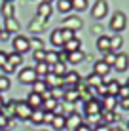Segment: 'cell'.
Returning a JSON list of instances; mask_svg holds the SVG:
<instances>
[{
	"instance_id": "46",
	"label": "cell",
	"mask_w": 129,
	"mask_h": 131,
	"mask_svg": "<svg viewBox=\"0 0 129 131\" xmlns=\"http://www.w3.org/2000/svg\"><path fill=\"white\" fill-rule=\"evenodd\" d=\"M118 105L123 108V110H129V97L127 99H118Z\"/></svg>"
},
{
	"instance_id": "13",
	"label": "cell",
	"mask_w": 129,
	"mask_h": 131,
	"mask_svg": "<svg viewBox=\"0 0 129 131\" xmlns=\"http://www.w3.org/2000/svg\"><path fill=\"white\" fill-rule=\"evenodd\" d=\"M63 25H65V29H70V30H74V32H76V30H80L82 29V19H80V17H66V19L63 21Z\"/></svg>"
},
{
	"instance_id": "47",
	"label": "cell",
	"mask_w": 129,
	"mask_h": 131,
	"mask_svg": "<svg viewBox=\"0 0 129 131\" xmlns=\"http://www.w3.org/2000/svg\"><path fill=\"white\" fill-rule=\"evenodd\" d=\"M6 63H8V53L0 49V69H2V67L6 65Z\"/></svg>"
},
{
	"instance_id": "12",
	"label": "cell",
	"mask_w": 129,
	"mask_h": 131,
	"mask_svg": "<svg viewBox=\"0 0 129 131\" xmlns=\"http://www.w3.org/2000/svg\"><path fill=\"white\" fill-rule=\"evenodd\" d=\"M44 82L48 84V88L50 89H55V88H63V78H59V76H55L53 72H50V74L44 78Z\"/></svg>"
},
{
	"instance_id": "18",
	"label": "cell",
	"mask_w": 129,
	"mask_h": 131,
	"mask_svg": "<svg viewBox=\"0 0 129 131\" xmlns=\"http://www.w3.org/2000/svg\"><path fill=\"white\" fill-rule=\"evenodd\" d=\"M63 49L66 53H70V51H78V49H82V42L74 36L72 40H68V42H65V46H63Z\"/></svg>"
},
{
	"instance_id": "23",
	"label": "cell",
	"mask_w": 129,
	"mask_h": 131,
	"mask_svg": "<svg viewBox=\"0 0 129 131\" xmlns=\"http://www.w3.org/2000/svg\"><path fill=\"white\" fill-rule=\"evenodd\" d=\"M80 99V93H78V89L76 88H72V89H65V93H63V101L66 103H76Z\"/></svg>"
},
{
	"instance_id": "2",
	"label": "cell",
	"mask_w": 129,
	"mask_h": 131,
	"mask_svg": "<svg viewBox=\"0 0 129 131\" xmlns=\"http://www.w3.org/2000/svg\"><path fill=\"white\" fill-rule=\"evenodd\" d=\"M11 46H13V51L15 53H27L30 49V40L27 38V36H23V34H15V38L11 40Z\"/></svg>"
},
{
	"instance_id": "37",
	"label": "cell",
	"mask_w": 129,
	"mask_h": 131,
	"mask_svg": "<svg viewBox=\"0 0 129 131\" xmlns=\"http://www.w3.org/2000/svg\"><path fill=\"white\" fill-rule=\"evenodd\" d=\"M10 88H11V80L8 78L6 74H4V76H0V93H2V91H6V89H10Z\"/></svg>"
},
{
	"instance_id": "8",
	"label": "cell",
	"mask_w": 129,
	"mask_h": 131,
	"mask_svg": "<svg viewBox=\"0 0 129 131\" xmlns=\"http://www.w3.org/2000/svg\"><path fill=\"white\" fill-rule=\"evenodd\" d=\"M80 124H84V122H82V116H80L78 112H72L70 116H65V129L74 131Z\"/></svg>"
},
{
	"instance_id": "36",
	"label": "cell",
	"mask_w": 129,
	"mask_h": 131,
	"mask_svg": "<svg viewBox=\"0 0 129 131\" xmlns=\"http://www.w3.org/2000/svg\"><path fill=\"white\" fill-rule=\"evenodd\" d=\"M57 10L61 13H68L72 10V4H70V0H57Z\"/></svg>"
},
{
	"instance_id": "49",
	"label": "cell",
	"mask_w": 129,
	"mask_h": 131,
	"mask_svg": "<svg viewBox=\"0 0 129 131\" xmlns=\"http://www.w3.org/2000/svg\"><path fill=\"white\" fill-rule=\"evenodd\" d=\"M74 131H93V127H91V125H87V124H80Z\"/></svg>"
},
{
	"instance_id": "43",
	"label": "cell",
	"mask_w": 129,
	"mask_h": 131,
	"mask_svg": "<svg viewBox=\"0 0 129 131\" xmlns=\"http://www.w3.org/2000/svg\"><path fill=\"white\" fill-rule=\"evenodd\" d=\"M129 97V88L125 84H122L120 85V91H118V99H127Z\"/></svg>"
},
{
	"instance_id": "6",
	"label": "cell",
	"mask_w": 129,
	"mask_h": 131,
	"mask_svg": "<svg viewBox=\"0 0 129 131\" xmlns=\"http://www.w3.org/2000/svg\"><path fill=\"white\" fill-rule=\"evenodd\" d=\"M36 80H38V76H36L32 67H25L23 70H19V82L21 84H34Z\"/></svg>"
},
{
	"instance_id": "34",
	"label": "cell",
	"mask_w": 129,
	"mask_h": 131,
	"mask_svg": "<svg viewBox=\"0 0 129 131\" xmlns=\"http://www.w3.org/2000/svg\"><path fill=\"white\" fill-rule=\"evenodd\" d=\"M29 122H32V124H44V110L42 108H36V110H32V114H30V120Z\"/></svg>"
},
{
	"instance_id": "35",
	"label": "cell",
	"mask_w": 129,
	"mask_h": 131,
	"mask_svg": "<svg viewBox=\"0 0 129 131\" xmlns=\"http://www.w3.org/2000/svg\"><path fill=\"white\" fill-rule=\"evenodd\" d=\"M8 63L13 65V67H19L21 63H23V55H21V53H15V51L8 53Z\"/></svg>"
},
{
	"instance_id": "28",
	"label": "cell",
	"mask_w": 129,
	"mask_h": 131,
	"mask_svg": "<svg viewBox=\"0 0 129 131\" xmlns=\"http://www.w3.org/2000/svg\"><path fill=\"white\" fill-rule=\"evenodd\" d=\"M51 127L55 131H63L65 129V116L63 114H55L51 120Z\"/></svg>"
},
{
	"instance_id": "44",
	"label": "cell",
	"mask_w": 129,
	"mask_h": 131,
	"mask_svg": "<svg viewBox=\"0 0 129 131\" xmlns=\"http://www.w3.org/2000/svg\"><path fill=\"white\" fill-rule=\"evenodd\" d=\"M95 91L97 93H99V95H108V91H106V84H101V85H97V88H95Z\"/></svg>"
},
{
	"instance_id": "20",
	"label": "cell",
	"mask_w": 129,
	"mask_h": 131,
	"mask_svg": "<svg viewBox=\"0 0 129 131\" xmlns=\"http://www.w3.org/2000/svg\"><path fill=\"white\" fill-rule=\"evenodd\" d=\"M50 42H51V46H53V48H63V46H65L63 36H61V29H57V30H53V32H51Z\"/></svg>"
},
{
	"instance_id": "42",
	"label": "cell",
	"mask_w": 129,
	"mask_h": 131,
	"mask_svg": "<svg viewBox=\"0 0 129 131\" xmlns=\"http://www.w3.org/2000/svg\"><path fill=\"white\" fill-rule=\"evenodd\" d=\"M30 40V48H34V51L36 49H44V42L40 38H29Z\"/></svg>"
},
{
	"instance_id": "7",
	"label": "cell",
	"mask_w": 129,
	"mask_h": 131,
	"mask_svg": "<svg viewBox=\"0 0 129 131\" xmlns=\"http://www.w3.org/2000/svg\"><path fill=\"white\" fill-rule=\"evenodd\" d=\"M127 67H129V55L127 53H116V63L112 69L116 72H125Z\"/></svg>"
},
{
	"instance_id": "1",
	"label": "cell",
	"mask_w": 129,
	"mask_h": 131,
	"mask_svg": "<svg viewBox=\"0 0 129 131\" xmlns=\"http://www.w3.org/2000/svg\"><path fill=\"white\" fill-rule=\"evenodd\" d=\"M125 27H127V15L123 12H116L110 19V29L116 34H120L122 30H125Z\"/></svg>"
},
{
	"instance_id": "29",
	"label": "cell",
	"mask_w": 129,
	"mask_h": 131,
	"mask_svg": "<svg viewBox=\"0 0 129 131\" xmlns=\"http://www.w3.org/2000/svg\"><path fill=\"white\" fill-rule=\"evenodd\" d=\"M15 105H17V101H10L8 105H4V108H2V114L6 116L8 120L15 116Z\"/></svg>"
},
{
	"instance_id": "40",
	"label": "cell",
	"mask_w": 129,
	"mask_h": 131,
	"mask_svg": "<svg viewBox=\"0 0 129 131\" xmlns=\"http://www.w3.org/2000/svg\"><path fill=\"white\" fill-rule=\"evenodd\" d=\"M61 36H63V42H68V40H72L74 38V30H70V29H61Z\"/></svg>"
},
{
	"instance_id": "22",
	"label": "cell",
	"mask_w": 129,
	"mask_h": 131,
	"mask_svg": "<svg viewBox=\"0 0 129 131\" xmlns=\"http://www.w3.org/2000/svg\"><path fill=\"white\" fill-rule=\"evenodd\" d=\"M32 91H34V93H40V95L44 97L48 91H50V88H48V84L44 82V80H40V78H38L36 82L32 84Z\"/></svg>"
},
{
	"instance_id": "53",
	"label": "cell",
	"mask_w": 129,
	"mask_h": 131,
	"mask_svg": "<svg viewBox=\"0 0 129 131\" xmlns=\"http://www.w3.org/2000/svg\"><path fill=\"white\" fill-rule=\"evenodd\" d=\"M4 105H6V103H4V99L0 97V112H2V108H4Z\"/></svg>"
},
{
	"instance_id": "21",
	"label": "cell",
	"mask_w": 129,
	"mask_h": 131,
	"mask_svg": "<svg viewBox=\"0 0 129 131\" xmlns=\"http://www.w3.org/2000/svg\"><path fill=\"white\" fill-rule=\"evenodd\" d=\"M104 78H101L99 74H95V72H91L89 76H87V80H86V84H87V88H91V89H95L97 85H101V84H104L103 82Z\"/></svg>"
},
{
	"instance_id": "31",
	"label": "cell",
	"mask_w": 129,
	"mask_h": 131,
	"mask_svg": "<svg viewBox=\"0 0 129 131\" xmlns=\"http://www.w3.org/2000/svg\"><path fill=\"white\" fill-rule=\"evenodd\" d=\"M120 84L118 80H110L108 84H106V91H108V95H114V97H118V91H120Z\"/></svg>"
},
{
	"instance_id": "54",
	"label": "cell",
	"mask_w": 129,
	"mask_h": 131,
	"mask_svg": "<svg viewBox=\"0 0 129 131\" xmlns=\"http://www.w3.org/2000/svg\"><path fill=\"white\" fill-rule=\"evenodd\" d=\"M42 2H48V4H51V2H53V0H42Z\"/></svg>"
},
{
	"instance_id": "24",
	"label": "cell",
	"mask_w": 129,
	"mask_h": 131,
	"mask_svg": "<svg viewBox=\"0 0 129 131\" xmlns=\"http://www.w3.org/2000/svg\"><path fill=\"white\" fill-rule=\"evenodd\" d=\"M122 46H123V38H122L120 34H116V36H110V51L118 53L120 49H122Z\"/></svg>"
},
{
	"instance_id": "51",
	"label": "cell",
	"mask_w": 129,
	"mask_h": 131,
	"mask_svg": "<svg viewBox=\"0 0 129 131\" xmlns=\"http://www.w3.org/2000/svg\"><path fill=\"white\" fill-rule=\"evenodd\" d=\"M8 38H10V32H8L6 29H4V30H0V42H6Z\"/></svg>"
},
{
	"instance_id": "25",
	"label": "cell",
	"mask_w": 129,
	"mask_h": 131,
	"mask_svg": "<svg viewBox=\"0 0 129 131\" xmlns=\"http://www.w3.org/2000/svg\"><path fill=\"white\" fill-rule=\"evenodd\" d=\"M84 61V51L82 49H78V51H70L68 57H66V63H70V65H78V63Z\"/></svg>"
},
{
	"instance_id": "52",
	"label": "cell",
	"mask_w": 129,
	"mask_h": 131,
	"mask_svg": "<svg viewBox=\"0 0 129 131\" xmlns=\"http://www.w3.org/2000/svg\"><path fill=\"white\" fill-rule=\"evenodd\" d=\"M93 131H110V127H108V125H104V124H99V125L93 127Z\"/></svg>"
},
{
	"instance_id": "26",
	"label": "cell",
	"mask_w": 129,
	"mask_h": 131,
	"mask_svg": "<svg viewBox=\"0 0 129 131\" xmlns=\"http://www.w3.org/2000/svg\"><path fill=\"white\" fill-rule=\"evenodd\" d=\"M59 105V101L57 99H53V97H48V99H44V103H42V110L44 112H55V106Z\"/></svg>"
},
{
	"instance_id": "56",
	"label": "cell",
	"mask_w": 129,
	"mask_h": 131,
	"mask_svg": "<svg viewBox=\"0 0 129 131\" xmlns=\"http://www.w3.org/2000/svg\"><path fill=\"white\" fill-rule=\"evenodd\" d=\"M4 2H13V0H4Z\"/></svg>"
},
{
	"instance_id": "32",
	"label": "cell",
	"mask_w": 129,
	"mask_h": 131,
	"mask_svg": "<svg viewBox=\"0 0 129 131\" xmlns=\"http://www.w3.org/2000/svg\"><path fill=\"white\" fill-rule=\"evenodd\" d=\"M6 30H8L10 34L19 32V23H17L15 17H10V19H6Z\"/></svg>"
},
{
	"instance_id": "33",
	"label": "cell",
	"mask_w": 129,
	"mask_h": 131,
	"mask_svg": "<svg viewBox=\"0 0 129 131\" xmlns=\"http://www.w3.org/2000/svg\"><path fill=\"white\" fill-rule=\"evenodd\" d=\"M70 4H72V10H76V12H86L89 8L87 0H70Z\"/></svg>"
},
{
	"instance_id": "48",
	"label": "cell",
	"mask_w": 129,
	"mask_h": 131,
	"mask_svg": "<svg viewBox=\"0 0 129 131\" xmlns=\"http://www.w3.org/2000/svg\"><path fill=\"white\" fill-rule=\"evenodd\" d=\"M53 112H44V124H51V120H53Z\"/></svg>"
},
{
	"instance_id": "19",
	"label": "cell",
	"mask_w": 129,
	"mask_h": 131,
	"mask_svg": "<svg viewBox=\"0 0 129 131\" xmlns=\"http://www.w3.org/2000/svg\"><path fill=\"white\" fill-rule=\"evenodd\" d=\"M50 72H53L55 76H59V78H63V76L68 72V69H66V63H55L53 67H50Z\"/></svg>"
},
{
	"instance_id": "10",
	"label": "cell",
	"mask_w": 129,
	"mask_h": 131,
	"mask_svg": "<svg viewBox=\"0 0 129 131\" xmlns=\"http://www.w3.org/2000/svg\"><path fill=\"white\" fill-rule=\"evenodd\" d=\"M110 69H112V67H108L103 59L97 61L95 65H93V72H95V74H99L101 78H106V76H108V72H110Z\"/></svg>"
},
{
	"instance_id": "5",
	"label": "cell",
	"mask_w": 129,
	"mask_h": 131,
	"mask_svg": "<svg viewBox=\"0 0 129 131\" xmlns=\"http://www.w3.org/2000/svg\"><path fill=\"white\" fill-rule=\"evenodd\" d=\"M30 114H32V108L27 105V101H17L15 105V118L19 120H30Z\"/></svg>"
},
{
	"instance_id": "14",
	"label": "cell",
	"mask_w": 129,
	"mask_h": 131,
	"mask_svg": "<svg viewBox=\"0 0 129 131\" xmlns=\"http://www.w3.org/2000/svg\"><path fill=\"white\" fill-rule=\"evenodd\" d=\"M51 4H48V2H40V6H38V12H36V15L38 17H42V19H50L51 17Z\"/></svg>"
},
{
	"instance_id": "38",
	"label": "cell",
	"mask_w": 129,
	"mask_h": 131,
	"mask_svg": "<svg viewBox=\"0 0 129 131\" xmlns=\"http://www.w3.org/2000/svg\"><path fill=\"white\" fill-rule=\"evenodd\" d=\"M46 63L50 67H53L55 63H59V57H57V51H48L46 53Z\"/></svg>"
},
{
	"instance_id": "17",
	"label": "cell",
	"mask_w": 129,
	"mask_h": 131,
	"mask_svg": "<svg viewBox=\"0 0 129 131\" xmlns=\"http://www.w3.org/2000/svg\"><path fill=\"white\" fill-rule=\"evenodd\" d=\"M101 122H103L104 125L114 124V122H118V116H116L114 110H103V112H101Z\"/></svg>"
},
{
	"instance_id": "9",
	"label": "cell",
	"mask_w": 129,
	"mask_h": 131,
	"mask_svg": "<svg viewBox=\"0 0 129 131\" xmlns=\"http://www.w3.org/2000/svg\"><path fill=\"white\" fill-rule=\"evenodd\" d=\"M42 103H44V97L40 95V93H29V97H27V105H29L32 110H36V108H42Z\"/></svg>"
},
{
	"instance_id": "50",
	"label": "cell",
	"mask_w": 129,
	"mask_h": 131,
	"mask_svg": "<svg viewBox=\"0 0 129 131\" xmlns=\"http://www.w3.org/2000/svg\"><path fill=\"white\" fill-rule=\"evenodd\" d=\"M6 125H8V118L0 112V129H6Z\"/></svg>"
},
{
	"instance_id": "11",
	"label": "cell",
	"mask_w": 129,
	"mask_h": 131,
	"mask_svg": "<svg viewBox=\"0 0 129 131\" xmlns=\"http://www.w3.org/2000/svg\"><path fill=\"white\" fill-rule=\"evenodd\" d=\"M101 106H103V110H114V108L118 106V97L104 95L103 99H101Z\"/></svg>"
},
{
	"instance_id": "41",
	"label": "cell",
	"mask_w": 129,
	"mask_h": 131,
	"mask_svg": "<svg viewBox=\"0 0 129 131\" xmlns=\"http://www.w3.org/2000/svg\"><path fill=\"white\" fill-rule=\"evenodd\" d=\"M46 49H36V51H34V61H36V63H42V61H46Z\"/></svg>"
},
{
	"instance_id": "27",
	"label": "cell",
	"mask_w": 129,
	"mask_h": 131,
	"mask_svg": "<svg viewBox=\"0 0 129 131\" xmlns=\"http://www.w3.org/2000/svg\"><path fill=\"white\" fill-rule=\"evenodd\" d=\"M44 27H46V19H42V17H38V15H36L32 21H30V27H29V29L32 30V32H40Z\"/></svg>"
},
{
	"instance_id": "39",
	"label": "cell",
	"mask_w": 129,
	"mask_h": 131,
	"mask_svg": "<svg viewBox=\"0 0 129 131\" xmlns=\"http://www.w3.org/2000/svg\"><path fill=\"white\" fill-rule=\"evenodd\" d=\"M103 61H104L108 67H114V63H116V53H114V51H106L104 57H103Z\"/></svg>"
},
{
	"instance_id": "16",
	"label": "cell",
	"mask_w": 129,
	"mask_h": 131,
	"mask_svg": "<svg viewBox=\"0 0 129 131\" xmlns=\"http://www.w3.org/2000/svg\"><path fill=\"white\" fill-rule=\"evenodd\" d=\"M34 72H36V76L40 80H44L48 74H50V65H48L46 61H42V63H36V67H34Z\"/></svg>"
},
{
	"instance_id": "45",
	"label": "cell",
	"mask_w": 129,
	"mask_h": 131,
	"mask_svg": "<svg viewBox=\"0 0 129 131\" xmlns=\"http://www.w3.org/2000/svg\"><path fill=\"white\" fill-rule=\"evenodd\" d=\"M2 70H4V74H11V72H15V67L10 65V63H6V65L2 67Z\"/></svg>"
},
{
	"instance_id": "55",
	"label": "cell",
	"mask_w": 129,
	"mask_h": 131,
	"mask_svg": "<svg viewBox=\"0 0 129 131\" xmlns=\"http://www.w3.org/2000/svg\"><path fill=\"white\" fill-rule=\"evenodd\" d=\"M125 85H127V88H129V78H127V82H125Z\"/></svg>"
},
{
	"instance_id": "30",
	"label": "cell",
	"mask_w": 129,
	"mask_h": 131,
	"mask_svg": "<svg viewBox=\"0 0 129 131\" xmlns=\"http://www.w3.org/2000/svg\"><path fill=\"white\" fill-rule=\"evenodd\" d=\"M0 12H2L4 19H10V17H13V2H2Z\"/></svg>"
},
{
	"instance_id": "15",
	"label": "cell",
	"mask_w": 129,
	"mask_h": 131,
	"mask_svg": "<svg viewBox=\"0 0 129 131\" xmlns=\"http://www.w3.org/2000/svg\"><path fill=\"white\" fill-rule=\"evenodd\" d=\"M97 49L99 51H110V36H106V34H101L99 38H97Z\"/></svg>"
},
{
	"instance_id": "4",
	"label": "cell",
	"mask_w": 129,
	"mask_h": 131,
	"mask_svg": "<svg viewBox=\"0 0 129 131\" xmlns=\"http://www.w3.org/2000/svg\"><path fill=\"white\" fill-rule=\"evenodd\" d=\"M106 13H108V4H106V0H97V2L93 4V8H91V17L93 19H103V17H106Z\"/></svg>"
},
{
	"instance_id": "58",
	"label": "cell",
	"mask_w": 129,
	"mask_h": 131,
	"mask_svg": "<svg viewBox=\"0 0 129 131\" xmlns=\"http://www.w3.org/2000/svg\"><path fill=\"white\" fill-rule=\"evenodd\" d=\"M0 30H2V29H0Z\"/></svg>"
},
{
	"instance_id": "57",
	"label": "cell",
	"mask_w": 129,
	"mask_h": 131,
	"mask_svg": "<svg viewBox=\"0 0 129 131\" xmlns=\"http://www.w3.org/2000/svg\"><path fill=\"white\" fill-rule=\"evenodd\" d=\"M110 131H120V129H110Z\"/></svg>"
},
{
	"instance_id": "3",
	"label": "cell",
	"mask_w": 129,
	"mask_h": 131,
	"mask_svg": "<svg viewBox=\"0 0 129 131\" xmlns=\"http://www.w3.org/2000/svg\"><path fill=\"white\" fill-rule=\"evenodd\" d=\"M84 110H86V114L89 116H99L101 112H103V106H101V99H95L91 97L89 101H86V105H84Z\"/></svg>"
}]
</instances>
